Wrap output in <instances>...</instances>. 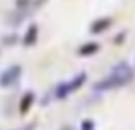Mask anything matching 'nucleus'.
<instances>
[{"label": "nucleus", "instance_id": "obj_1", "mask_svg": "<svg viewBox=\"0 0 135 130\" xmlns=\"http://www.w3.org/2000/svg\"><path fill=\"white\" fill-rule=\"evenodd\" d=\"M135 73H133V68L130 67V65L127 62H119L116 67H113L111 73L99 81L94 89L95 91H110V89H118V87H122L126 84H129L132 79H133Z\"/></svg>", "mask_w": 135, "mask_h": 130}, {"label": "nucleus", "instance_id": "obj_2", "mask_svg": "<svg viewBox=\"0 0 135 130\" xmlns=\"http://www.w3.org/2000/svg\"><path fill=\"white\" fill-rule=\"evenodd\" d=\"M86 79H88V75L83 72V73H80V75H76L73 79H70V81H67V83H60L57 87H56V98H59V100H64V98H67L70 94H73V92H76L84 83H86Z\"/></svg>", "mask_w": 135, "mask_h": 130}, {"label": "nucleus", "instance_id": "obj_3", "mask_svg": "<svg viewBox=\"0 0 135 130\" xmlns=\"http://www.w3.org/2000/svg\"><path fill=\"white\" fill-rule=\"evenodd\" d=\"M19 76H21V67L19 65H13V67L7 68L5 72H2V75H0V86L8 87V86L15 84Z\"/></svg>", "mask_w": 135, "mask_h": 130}, {"label": "nucleus", "instance_id": "obj_4", "mask_svg": "<svg viewBox=\"0 0 135 130\" xmlns=\"http://www.w3.org/2000/svg\"><path fill=\"white\" fill-rule=\"evenodd\" d=\"M37 37H38V27H37L35 24H32V26L27 29L26 35H24V40H22L24 46H30V44H33V43L37 41Z\"/></svg>", "mask_w": 135, "mask_h": 130}, {"label": "nucleus", "instance_id": "obj_5", "mask_svg": "<svg viewBox=\"0 0 135 130\" xmlns=\"http://www.w3.org/2000/svg\"><path fill=\"white\" fill-rule=\"evenodd\" d=\"M110 19L108 18H102V19H99V21H95L92 26H91V32L92 33H100V32H103L105 29H108L110 27Z\"/></svg>", "mask_w": 135, "mask_h": 130}, {"label": "nucleus", "instance_id": "obj_6", "mask_svg": "<svg viewBox=\"0 0 135 130\" xmlns=\"http://www.w3.org/2000/svg\"><path fill=\"white\" fill-rule=\"evenodd\" d=\"M97 51H99V44L97 43H86V44H83L80 48L78 54L80 56H91V54H94Z\"/></svg>", "mask_w": 135, "mask_h": 130}, {"label": "nucleus", "instance_id": "obj_7", "mask_svg": "<svg viewBox=\"0 0 135 130\" xmlns=\"http://www.w3.org/2000/svg\"><path fill=\"white\" fill-rule=\"evenodd\" d=\"M32 103H33V94H32V92H27V94L24 95L22 102H21V109H22V113H26Z\"/></svg>", "mask_w": 135, "mask_h": 130}]
</instances>
